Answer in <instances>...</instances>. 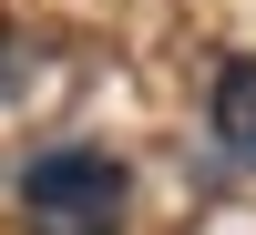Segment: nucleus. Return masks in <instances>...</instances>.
Returning a JSON list of instances; mask_svg holds the SVG:
<instances>
[{
  "mask_svg": "<svg viewBox=\"0 0 256 235\" xmlns=\"http://www.w3.org/2000/svg\"><path fill=\"white\" fill-rule=\"evenodd\" d=\"M20 225L31 235H113L123 225V164L92 143H62L20 174Z\"/></svg>",
  "mask_w": 256,
  "mask_h": 235,
  "instance_id": "nucleus-1",
  "label": "nucleus"
},
{
  "mask_svg": "<svg viewBox=\"0 0 256 235\" xmlns=\"http://www.w3.org/2000/svg\"><path fill=\"white\" fill-rule=\"evenodd\" d=\"M216 143L256 154V61H226L216 72Z\"/></svg>",
  "mask_w": 256,
  "mask_h": 235,
  "instance_id": "nucleus-2",
  "label": "nucleus"
},
{
  "mask_svg": "<svg viewBox=\"0 0 256 235\" xmlns=\"http://www.w3.org/2000/svg\"><path fill=\"white\" fill-rule=\"evenodd\" d=\"M0 82H20V61H10V51H0Z\"/></svg>",
  "mask_w": 256,
  "mask_h": 235,
  "instance_id": "nucleus-3",
  "label": "nucleus"
}]
</instances>
